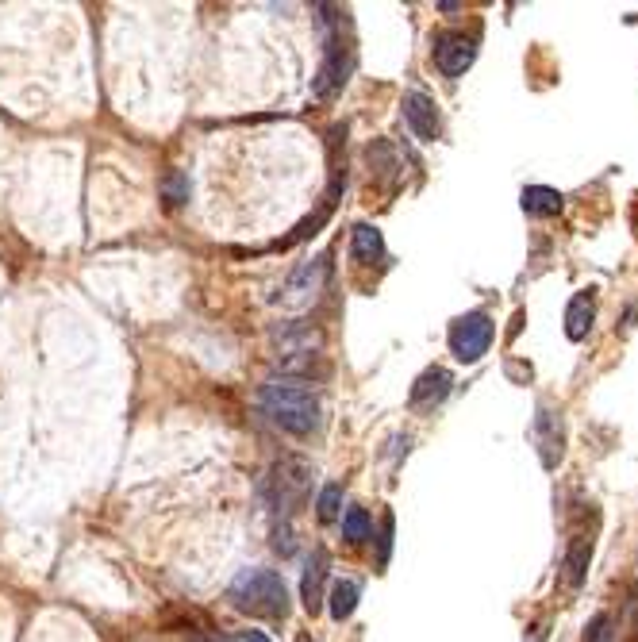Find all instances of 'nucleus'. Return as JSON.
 Wrapping results in <instances>:
<instances>
[{
    "mask_svg": "<svg viewBox=\"0 0 638 642\" xmlns=\"http://www.w3.org/2000/svg\"><path fill=\"white\" fill-rule=\"evenodd\" d=\"M162 189H166V200H170V204H185V200H189V177L181 170H173Z\"/></svg>",
    "mask_w": 638,
    "mask_h": 642,
    "instance_id": "obj_21",
    "label": "nucleus"
},
{
    "mask_svg": "<svg viewBox=\"0 0 638 642\" xmlns=\"http://www.w3.org/2000/svg\"><path fill=\"white\" fill-rule=\"evenodd\" d=\"M589 562H592V539H585V535H577L573 543H569V550H565V585L569 589H581L585 585V573H589Z\"/></svg>",
    "mask_w": 638,
    "mask_h": 642,
    "instance_id": "obj_13",
    "label": "nucleus"
},
{
    "mask_svg": "<svg viewBox=\"0 0 638 642\" xmlns=\"http://www.w3.org/2000/svg\"><path fill=\"white\" fill-rule=\"evenodd\" d=\"M477 58V43L462 31H446L435 39V66L442 77H462Z\"/></svg>",
    "mask_w": 638,
    "mask_h": 642,
    "instance_id": "obj_6",
    "label": "nucleus"
},
{
    "mask_svg": "<svg viewBox=\"0 0 638 642\" xmlns=\"http://www.w3.org/2000/svg\"><path fill=\"white\" fill-rule=\"evenodd\" d=\"M519 204H523V212H527V216L546 220V216H558V212H562L565 197L558 193V189H550V185H527V189H523V197H519Z\"/></svg>",
    "mask_w": 638,
    "mask_h": 642,
    "instance_id": "obj_12",
    "label": "nucleus"
},
{
    "mask_svg": "<svg viewBox=\"0 0 638 642\" xmlns=\"http://www.w3.org/2000/svg\"><path fill=\"white\" fill-rule=\"evenodd\" d=\"M262 412L289 435H312L319 427V396L304 377H273L258 393Z\"/></svg>",
    "mask_w": 638,
    "mask_h": 642,
    "instance_id": "obj_1",
    "label": "nucleus"
},
{
    "mask_svg": "<svg viewBox=\"0 0 638 642\" xmlns=\"http://www.w3.org/2000/svg\"><path fill=\"white\" fill-rule=\"evenodd\" d=\"M389 546H393V516H385L381 523V566L389 562Z\"/></svg>",
    "mask_w": 638,
    "mask_h": 642,
    "instance_id": "obj_22",
    "label": "nucleus"
},
{
    "mask_svg": "<svg viewBox=\"0 0 638 642\" xmlns=\"http://www.w3.org/2000/svg\"><path fill=\"white\" fill-rule=\"evenodd\" d=\"M369 516H366V508H350L346 512V519H343V535H346V543H354V546H362L369 539Z\"/></svg>",
    "mask_w": 638,
    "mask_h": 642,
    "instance_id": "obj_16",
    "label": "nucleus"
},
{
    "mask_svg": "<svg viewBox=\"0 0 638 642\" xmlns=\"http://www.w3.org/2000/svg\"><path fill=\"white\" fill-rule=\"evenodd\" d=\"M585 642H615V623H612V616H600L592 619L589 627H585Z\"/></svg>",
    "mask_w": 638,
    "mask_h": 642,
    "instance_id": "obj_19",
    "label": "nucleus"
},
{
    "mask_svg": "<svg viewBox=\"0 0 638 642\" xmlns=\"http://www.w3.org/2000/svg\"><path fill=\"white\" fill-rule=\"evenodd\" d=\"M492 346V320L485 312H469L450 327V350L458 362H477L481 354H489Z\"/></svg>",
    "mask_w": 638,
    "mask_h": 642,
    "instance_id": "obj_4",
    "label": "nucleus"
},
{
    "mask_svg": "<svg viewBox=\"0 0 638 642\" xmlns=\"http://www.w3.org/2000/svg\"><path fill=\"white\" fill-rule=\"evenodd\" d=\"M319 519L323 523H331V519H339V512H343V489L339 485H327L323 493H319Z\"/></svg>",
    "mask_w": 638,
    "mask_h": 642,
    "instance_id": "obj_18",
    "label": "nucleus"
},
{
    "mask_svg": "<svg viewBox=\"0 0 638 642\" xmlns=\"http://www.w3.org/2000/svg\"><path fill=\"white\" fill-rule=\"evenodd\" d=\"M366 154H369V166H373L377 173H393L396 170V158H393V147H389V143H373Z\"/></svg>",
    "mask_w": 638,
    "mask_h": 642,
    "instance_id": "obj_20",
    "label": "nucleus"
},
{
    "mask_svg": "<svg viewBox=\"0 0 638 642\" xmlns=\"http://www.w3.org/2000/svg\"><path fill=\"white\" fill-rule=\"evenodd\" d=\"M319 273H323V258H319L316 266H304V270L293 273V281H289V297H308L312 289L319 285Z\"/></svg>",
    "mask_w": 638,
    "mask_h": 642,
    "instance_id": "obj_17",
    "label": "nucleus"
},
{
    "mask_svg": "<svg viewBox=\"0 0 638 642\" xmlns=\"http://www.w3.org/2000/svg\"><path fill=\"white\" fill-rule=\"evenodd\" d=\"M231 642H270V639H266L262 631H243V635H235Z\"/></svg>",
    "mask_w": 638,
    "mask_h": 642,
    "instance_id": "obj_23",
    "label": "nucleus"
},
{
    "mask_svg": "<svg viewBox=\"0 0 638 642\" xmlns=\"http://www.w3.org/2000/svg\"><path fill=\"white\" fill-rule=\"evenodd\" d=\"M350 66H354L350 50H346L339 39H327V54H323V66H319L316 81H312V93H316L319 100L339 97V89L346 85V74H350Z\"/></svg>",
    "mask_w": 638,
    "mask_h": 642,
    "instance_id": "obj_5",
    "label": "nucleus"
},
{
    "mask_svg": "<svg viewBox=\"0 0 638 642\" xmlns=\"http://www.w3.org/2000/svg\"><path fill=\"white\" fill-rule=\"evenodd\" d=\"M308 489H312V466L304 458H281L262 481V493L270 500V508L285 512V516H293L308 500Z\"/></svg>",
    "mask_w": 638,
    "mask_h": 642,
    "instance_id": "obj_3",
    "label": "nucleus"
},
{
    "mask_svg": "<svg viewBox=\"0 0 638 642\" xmlns=\"http://www.w3.org/2000/svg\"><path fill=\"white\" fill-rule=\"evenodd\" d=\"M323 581H327V554L323 550H312L308 566H304V581H300V600L308 612H316L323 604Z\"/></svg>",
    "mask_w": 638,
    "mask_h": 642,
    "instance_id": "obj_10",
    "label": "nucleus"
},
{
    "mask_svg": "<svg viewBox=\"0 0 638 642\" xmlns=\"http://www.w3.org/2000/svg\"><path fill=\"white\" fill-rule=\"evenodd\" d=\"M404 120H408V127L416 131V139H423V143H435L439 139V108H435V100L423 97V93H408L404 97Z\"/></svg>",
    "mask_w": 638,
    "mask_h": 642,
    "instance_id": "obj_7",
    "label": "nucleus"
},
{
    "mask_svg": "<svg viewBox=\"0 0 638 642\" xmlns=\"http://www.w3.org/2000/svg\"><path fill=\"white\" fill-rule=\"evenodd\" d=\"M592 320H596V300H592V293H577V297L569 300V308H565V335L573 343H581L589 335Z\"/></svg>",
    "mask_w": 638,
    "mask_h": 642,
    "instance_id": "obj_11",
    "label": "nucleus"
},
{
    "mask_svg": "<svg viewBox=\"0 0 638 642\" xmlns=\"http://www.w3.org/2000/svg\"><path fill=\"white\" fill-rule=\"evenodd\" d=\"M350 254H354L362 266L381 262V254H385V239H381V231H377V227H369V223H358V227H354V235H350Z\"/></svg>",
    "mask_w": 638,
    "mask_h": 642,
    "instance_id": "obj_14",
    "label": "nucleus"
},
{
    "mask_svg": "<svg viewBox=\"0 0 638 642\" xmlns=\"http://www.w3.org/2000/svg\"><path fill=\"white\" fill-rule=\"evenodd\" d=\"M296 642H316V639H308V635H300V639H296Z\"/></svg>",
    "mask_w": 638,
    "mask_h": 642,
    "instance_id": "obj_24",
    "label": "nucleus"
},
{
    "mask_svg": "<svg viewBox=\"0 0 638 642\" xmlns=\"http://www.w3.org/2000/svg\"><path fill=\"white\" fill-rule=\"evenodd\" d=\"M227 600H231L239 612H250V616H262V619L289 616V589H285L281 573H273V569H243V573L231 581Z\"/></svg>",
    "mask_w": 638,
    "mask_h": 642,
    "instance_id": "obj_2",
    "label": "nucleus"
},
{
    "mask_svg": "<svg viewBox=\"0 0 638 642\" xmlns=\"http://www.w3.org/2000/svg\"><path fill=\"white\" fill-rule=\"evenodd\" d=\"M354 608H358V585L354 581H335L331 585V604H327V612H331V619H350L354 616Z\"/></svg>",
    "mask_w": 638,
    "mask_h": 642,
    "instance_id": "obj_15",
    "label": "nucleus"
},
{
    "mask_svg": "<svg viewBox=\"0 0 638 642\" xmlns=\"http://www.w3.org/2000/svg\"><path fill=\"white\" fill-rule=\"evenodd\" d=\"M535 443L542 450V466L554 470L558 458H562V420L550 412V408H539V420H535Z\"/></svg>",
    "mask_w": 638,
    "mask_h": 642,
    "instance_id": "obj_9",
    "label": "nucleus"
},
{
    "mask_svg": "<svg viewBox=\"0 0 638 642\" xmlns=\"http://www.w3.org/2000/svg\"><path fill=\"white\" fill-rule=\"evenodd\" d=\"M450 385H454V377L442 370V366L423 370L416 377V385H412V408H435L439 400H446Z\"/></svg>",
    "mask_w": 638,
    "mask_h": 642,
    "instance_id": "obj_8",
    "label": "nucleus"
}]
</instances>
